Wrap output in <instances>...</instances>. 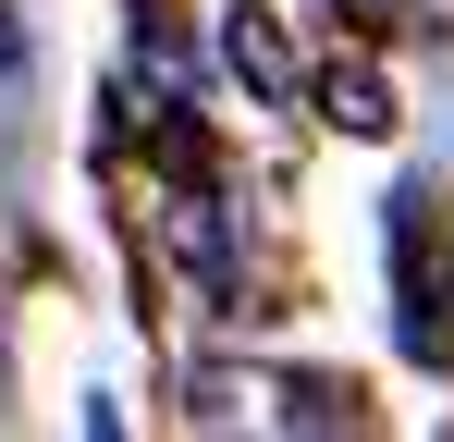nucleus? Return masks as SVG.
<instances>
[{
	"label": "nucleus",
	"instance_id": "obj_1",
	"mask_svg": "<svg viewBox=\"0 0 454 442\" xmlns=\"http://www.w3.org/2000/svg\"><path fill=\"white\" fill-rule=\"evenodd\" d=\"M454 258H442V197L430 185H393V344L418 368L454 357Z\"/></svg>",
	"mask_w": 454,
	"mask_h": 442
},
{
	"label": "nucleus",
	"instance_id": "obj_2",
	"mask_svg": "<svg viewBox=\"0 0 454 442\" xmlns=\"http://www.w3.org/2000/svg\"><path fill=\"white\" fill-rule=\"evenodd\" d=\"M233 62H246L258 99H295V50H283V25H270V12H233Z\"/></svg>",
	"mask_w": 454,
	"mask_h": 442
},
{
	"label": "nucleus",
	"instance_id": "obj_3",
	"mask_svg": "<svg viewBox=\"0 0 454 442\" xmlns=\"http://www.w3.org/2000/svg\"><path fill=\"white\" fill-rule=\"evenodd\" d=\"M332 111H344V123L369 136V123H380V86H369V74H332Z\"/></svg>",
	"mask_w": 454,
	"mask_h": 442
},
{
	"label": "nucleus",
	"instance_id": "obj_4",
	"mask_svg": "<svg viewBox=\"0 0 454 442\" xmlns=\"http://www.w3.org/2000/svg\"><path fill=\"white\" fill-rule=\"evenodd\" d=\"M344 12H393V0H344Z\"/></svg>",
	"mask_w": 454,
	"mask_h": 442
}]
</instances>
